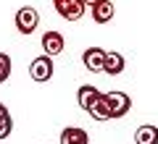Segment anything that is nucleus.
Masks as SVG:
<instances>
[{"mask_svg": "<svg viewBox=\"0 0 158 144\" xmlns=\"http://www.w3.org/2000/svg\"><path fill=\"white\" fill-rule=\"evenodd\" d=\"M106 105H108V113L111 118H124L132 107V100L127 92H108L106 94Z\"/></svg>", "mask_w": 158, "mask_h": 144, "instance_id": "1", "label": "nucleus"}, {"mask_svg": "<svg viewBox=\"0 0 158 144\" xmlns=\"http://www.w3.org/2000/svg\"><path fill=\"white\" fill-rule=\"evenodd\" d=\"M37 26H40V13H37V8L24 6V8H19V11H16V29H19L21 34H32Z\"/></svg>", "mask_w": 158, "mask_h": 144, "instance_id": "2", "label": "nucleus"}, {"mask_svg": "<svg viewBox=\"0 0 158 144\" xmlns=\"http://www.w3.org/2000/svg\"><path fill=\"white\" fill-rule=\"evenodd\" d=\"M29 76H32V81L37 84H45L53 79V58L48 55H40L32 60V66H29Z\"/></svg>", "mask_w": 158, "mask_h": 144, "instance_id": "3", "label": "nucleus"}, {"mask_svg": "<svg viewBox=\"0 0 158 144\" xmlns=\"http://www.w3.org/2000/svg\"><path fill=\"white\" fill-rule=\"evenodd\" d=\"M58 16L66 18V21H79L82 13H85V0H53Z\"/></svg>", "mask_w": 158, "mask_h": 144, "instance_id": "4", "label": "nucleus"}, {"mask_svg": "<svg viewBox=\"0 0 158 144\" xmlns=\"http://www.w3.org/2000/svg\"><path fill=\"white\" fill-rule=\"evenodd\" d=\"M63 47H66V39H63V34H61V32H53V29H50V32L42 34V53H45L48 58L61 55Z\"/></svg>", "mask_w": 158, "mask_h": 144, "instance_id": "5", "label": "nucleus"}, {"mask_svg": "<svg viewBox=\"0 0 158 144\" xmlns=\"http://www.w3.org/2000/svg\"><path fill=\"white\" fill-rule=\"evenodd\" d=\"M82 60H85V68L90 73H100L103 71V63H106V50L103 47H87L85 55H82Z\"/></svg>", "mask_w": 158, "mask_h": 144, "instance_id": "6", "label": "nucleus"}, {"mask_svg": "<svg viewBox=\"0 0 158 144\" xmlns=\"http://www.w3.org/2000/svg\"><path fill=\"white\" fill-rule=\"evenodd\" d=\"M127 68V60H124V55L121 53H106V63H103V73L106 76H118V73Z\"/></svg>", "mask_w": 158, "mask_h": 144, "instance_id": "7", "label": "nucleus"}, {"mask_svg": "<svg viewBox=\"0 0 158 144\" xmlns=\"http://www.w3.org/2000/svg\"><path fill=\"white\" fill-rule=\"evenodd\" d=\"M113 11H116V8H113L111 0H100L98 6L90 8V16H92V21H95V24H108L113 18Z\"/></svg>", "mask_w": 158, "mask_h": 144, "instance_id": "8", "label": "nucleus"}, {"mask_svg": "<svg viewBox=\"0 0 158 144\" xmlns=\"http://www.w3.org/2000/svg\"><path fill=\"white\" fill-rule=\"evenodd\" d=\"M100 89H95L92 87V84H82V87H79V92H77V102H79V107H82V110H90V105L92 102L98 100V97H100Z\"/></svg>", "mask_w": 158, "mask_h": 144, "instance_id": "9", "label": "nucleus"}, {"mask_svg": "<svg viewBox=\"0 0 158 144\" xmlns=\"http://www.w3.org/2000/svg\"><path fill=\"white\" fill-rule=\"evenodd\" d=\"M61 144H90V134L79 126H69L61 131Z\"/></svg>", "mask_w": 158, "mask_h": 144, "instance_id": "10", "label": "nucleus"}, {"mask_svg": "<svg viewBox=\"0 0 158 144\" xmlns=\"http://www.w3.org/2000/svg\"><path fill=\"white\" fill-rule=\"evenodd\" d=\"M135 142L137 144H158V126L153 123H145L135 131Z\"/></svg>", "mask_w": 158, "mask_h": 144, "instance_id": "11", "label": "nucleus"}, {"mask_svg": "<svg viewBox=\"0 0 158 144\" xmlns=\"http://www.w3.org/2000/svg\"><path fill=\"white\" fill-rule=\"evenodd\" d=\"M87 115L95 118V121H111V113H108V105H106V94H100V97L90 105Z\"/></svg>", "mask_w": 158, "mask_h": 144, "instance_id": "12", "label": "nucleus"}, {"mask_svg": "<svg viewBox=\"0 0 158 144\" xmlns=\"http://www.w3.org/2000/svg\"><path fill=\"white\" fill-rule=\"evenodd\" d=\"M11 131H13V118H11V113H8V107L0 102V139L11 136Z\"/></svg>", "mask_w": 158, "mask_h": 144, "instance_id": "13", "label": "nucleus"}, {"mask_svg": "<svg viewBox=\"0 0 158 144\" xmlns=\"http://www.w3.org/2000/svg\"><path fill=\"white\" fill-rule=\"evenodd\" d=\"M11 55H6V53H0V84L8 81V76H11Z\"/></svg>", "mask_w": 158, "mask_h": 144, "instance_id": "14", "label": "nucleus"}, {"mask_svg": "<svg viewBox=\"0 0 158 144\" xmlns=\"http://www.w3.org/2000/svg\"><path fill=\"white\" fill-rule=\"evenodd\" d=\"M98 3H100V0H85V6H90V8H92V6H98Z\"/></svg>", "mask_w": 158, "mask_h": 144, "instance_id": "15", "label": "nucleus"}]
</instances>
